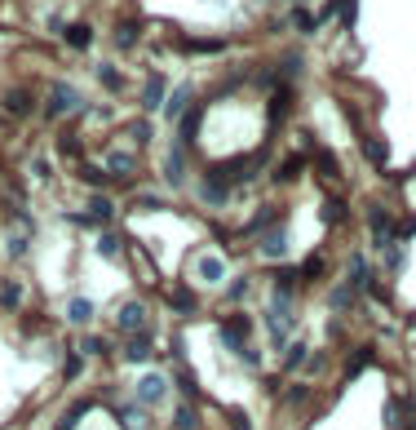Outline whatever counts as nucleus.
<instances>
[{"label":"nucleus","mask_w":416,"mask_h":430,"mask_svg":"<svg viewBox=\"0 0 416 430\" xmlns=\"http://www.w3.org/2000/svg\"><path fill=\"white\" fill-rule=\"evenodd\" d=\"M376 279H381V275L372 271V262L363 257V253H350V257H345V284H350V289H355L359 297L368 293V289L376 284Z\"/></svg>","instance_id":"nucleus-11"},{"label":"nucleus","mask_w":416,"mask_h":430,"mask_svg":"<svg viewBox=\"0 0 416 430\" xmlns=\"http://www.w3.org/2000/svg\"><path fill=\"white\" fill-rule=\"evenodd\" d=\"M199 124H204V107H191V111L177 120V142L186 146V151H191V146H195V138H199Z\"/></svg>","instance_id":"nucleus-22"},{"label":"nucleus","mask_w":416,"mask_h":430,"mask_svg":"<svg viewBox=\"0 0 416 430\" xmlns=\"http://www.w3.org/2000/svg\"><path fill=\"white\" fill-rule=\"evenodd\" d=\"M381 257H386V271L398 275V271H403V262H408V240H394L390 249H381Z\"/></svg>","instance_id":"nucleus-31"},{"label":"nucleus","mask_w":416,"mask_h":430,"mask_svg":"<svg viewBox=\"0 0 416 430\" xmlns=\"http://www.w3.org/2000/svg\"><path fill=\"white\" fill-rule=\"evenodd\" d=\"M230 430H253V422H248L244 412H230Z\"/></svg>","instance_id":"nucleus-52"},{"label":"nucleus","mask_w":416,"mask_h":430,"mask_svg":"<svg viewBox=\"0 0 416 430\" xmlns=\"http://www.w3.org/2000/svg\"><path fill=\"white\" fill-rule=\"evenodd\" d=\"M328 306H332V315H350V310L359 306V293H355V289H350V284H345V279H341V284L328 293Z\"/></svg>","instance_id":"nucleus-23"},{"label":"nucleus","mask_w":416,"mask_h":430,"mask_svg":"<svg viewBox=\"0 0 416 430\" xmlns=\"http://www.w3.org/2000/svg\"><path fill=\"white\" fill-rule=\"evenodd\" d=\"M376 359V346H355V359H345V377H359Z\"/></svg>","instance_id":"nucleus-33"},{"label":"nucleus","mask_w":416,"mask_h":430,"mask_svg":"<svg viewBox=\"0 0 416 430\" xmlns=\"http://www.w3.org/2000/svg\"><path fill=\"white\" fill-rule=\"evenodd\" d=\"M80 178H85L89 182V187H107V169H97V164H80Z\"/></svg>","instance_id":"nucleus-45"},{"label":"nucleus","mask_w":416,"mask_h":430,"mask_svg":"<svg viewBox=\"0 0 416 430\" xmlns=\"http://www.w3.org/2000/svg\"><path fill=\"white\" fill-rule=\"evenodd\" d=\"M5 253H9L13 262H23V257L31 253V236H27V231H13V236L5 240Z\"/></svg>","instance_id":"nucleus-35"},{"label":"nucleus","mask_w":416,"mask_h":430,"mask_svg":"<svg viewBox=\"0 0 416 430\" xmlns=\"http://www.w3.org/2000/svg\"><path fill=\"white\" fill-rule=\"evenodd\" d=\"M80 373H85V355H76V351H71V355L62 359V377H66V382H76Z\"/></svg>","instance_id":"nucleus-44"},{"label":"nucleus","mask_w":416,"mask_h":430,"mask_svg":"<svg viewBox=\"0 0 416 430\" xmlns=\"http://www.w3.org/2000/svg\"><path fill=\"white\" fill-rule=\"evenodd\" d=\"M253 249H257V257H261V262H271V267H275V262H284V257H288V249H292V244H288V226H284V222L271 226V231H266V236L253 244Z\"/></svg>","instance_id":"nucleus-10"},{"label":"nucleus","mask_w":416,"mask_h":430,"mask_svg":"<svg viewBox=\"0 0 416 430\" xmlns=\"http://www.w3.org/2000/svg\"><path fill=\"white\" fill-rule=\"evenodd\" d=\"M195 195H199V204H204V209H226V204H230V195H235V187H230L226 173L218 169V164H213V169L199 178Z\"/></svg>","instance_id":"nucleus-2"},{"label":"nucleus","mask_w":416,"mask_h":430,"mask_svg":"<svg viewBox=\"0 0 416 430\" xmlns=\"http://www.w3.org/2000/svg\"><path fill=\"white\" fill-rule=\"evenodd\" d=\"M186 178H191V151L182 142H173L169 151H164V182H169L173 191L186 187Z\"/></svg>","instance_id":"nucleus-9"},{"label":"nucleus","mask_w":416,"mask_h":430,"mask_svg":"<svg viewBox=\"0 0 416 430\" xmlns=\"http://www.w3.org/2000/svg\"><path fill=\"white\" fill-rule=\"evenodd\" d=\"M124 364H151L155 359V337L151 333H138V337H124V351H120Z\"/></svg>","instance_id":"nucleus-15"},{"label":"nucleus","mask_w":416,"mask_h":430,"mask_svg":"<svg viewBox=\"0 0 416 430\" xmlns=\"http://www.w3.org/2000/svg\"><path fill=\"white\" fill-rule=\"evenodd\" d=\"M292 23L302 27V31H319V23H314V13H306V9H297V13H292Z\"/></svg>","instance_id":"nucleus-50"},{"label":"nucleus","mask_w":416,"mask_h":430,"mask_svg":"<svg viewBox=\"0 0 416 430\" xmlns=\"http://www.w3.org/2000/svg\"><path fill=\"white\" fill-rule=\"evenodd\" d=\"M31 107H36V103H31L27 89H13V93L5 98V111H13V115H31Z\"/></svg>","instance_id":"nucleus-38"},{"label":"nucleus","mask_w":416,"mask_h":430,"mask_svg":"<svg viewBox=\"0 0 416 430\" xmlns=\"http://www.w3.org/2000/svg\"><path fill=\"white\" fill-rule=\"evenodd\" d=\"M191 98H195V89H191V85H177L169 98H164V107H160V111H164V120H169V124H173V120H182V115L191 111Z\"/></svg>","instance_id":"nucleus-18"},{"label":"nucleus","mask_w":416,"mask_h":430,"mask_svg":"<svg viewBox=\"0 0 416 430\" xmlns=\"http://www.w3.org/2000/svg\"><path fill=\"white\" fill-rule=\"evenodd\" d=\"M62 36H66V45H71V49H89V40H93V31H89L85 23H71V27L62 31Z\"/></svg>","instance_id":"nucleus-39"},{"label":"nucleus","mask_w":416,"mask_h":430,"mask_svg":"<svg viewBox=\"0 0 416 430\" xmlns=\"http://www.w3.org/2000/svg\"><path fill=\"white\" fill-rule=\"evenodd\" d=\"M226 279H230V262L222 253L204 249L191 257V289H222Z\"/></svg>","instance_id":"nucleus-1"},{"label":"nucleus","mask_w":416,"mask_h":430,"mask_svg":"<svg viewBox=\"0 0 416 430\" xmlns=\"http://www.w3.org/2000/svg\"><path fill=\"white\" fill-rule=\"evenodd\" d=\"M302 169H306V156H288L275 169V182H297V178H302Z\"/></svg>","instance_id":"nucleus-36"},{"label":"nucleus","mask_w":416,"mask_h":430,"mask_svg":"<svg viewBox=\"0 0 416 430\" xmlns=\"http://www.w3.org/2000/svg\"><path fill=\"white\" fill-rule=\"evenodd\" d=\"M164 400H169V377H164V373H142L138 382H133V404L160 408Z\"/></svg>","instance_id":"nucleus-8"},{"label":"nucleus","mask_w":416,"mask_h":430,"mask_svg":"<svg viewBox=\"0 0 416 430\" xmlns=\"http://www.w3.org/2000/svg\"><path fill=\"white\" fill-rule=\"evenodd\" d=\"M89 222H93V231H107L111 222H115V200H111V195H102V191H93L89 195Z\"/></svg>","instance_id":"nucleus-16"},{"label":"nucleus","mask_w":416,"mask_h":430,"mask_svg":"<svg viewBox=\"0 0 416 430\" xmlns=\"http://www.w3.org/2000/svg\"><path fill=\"white\" fill-rule=\"evenodd\" d=\"M138 36H142L138 23H120V31H115V45H120V49H133V45H138Z\"/></svg>","instance_id":"nucleus-43"},{"label":"nucleus","mask_w":416,"mask_h":430,"mask_svg":"<svg viewBox=\"0 0 416 430\" xmlns=\"http://www.w3.org/2000/svg\"><path fill=\"white\" fill-rule=\"evenodd\" d=\"M129 138L138 142V146H146V142H151V120H133L129 124Z\"/></svg>","instance_id":"nucleus-46"},{"label":"nucleus","mask_w":416,"mask_h":430,"mask_svg":"<svg viewBox=\"0 0 416 430\" xmlns=\"http://www.w3.org/2000/svg\"><path fill=\"white\" fill-rule=\"evenodd\" d=\"M323 275H328V257L323 253H310L306 267H302V284H314V279H323Z\"/></svg>","instance_id":"nucleus-34"},{"label":"nucleus","mask_w":416,"mask_h":430,"mask_svg":"<svg viewBox=\"0 0 416 430\" xmlns=\"http://www.w3.org/2000/svg\"><path fill=\"white\" fill-rule=\"evenodd\" d=\"M102 169H107V178H115V182H129V178H138V151H107V160H102Z\"/></svg>","instance_id":"nucleus-12"},{"label":"nucleus","mask_w":416,"mask_h":430,"mask_svg":"<svg viewBox=\"0 0 416 430\" xmlns=\"http://www.w3.org/2000/svg\"><path fill=\"white\" fill-rule=\"evenodd\" d=\"M310 355H314V351H310L306 342H288V346H284V355H279V373H288V377H292V373H302L306 364H310Z\"/></svg>","instance_id":"nucleus-17"},{"label":"nucleus","mask_w":416,"mask_h":430,"mask_svg":"<svg viewBox=\"0 0 416 430\" xmlns=\"http://www.w3.org/2000/svg\"><path fill=\"white\" fill-rule=\"evenodd\" d=\"M314 400V386H306V382H292L284 395H279V404H284V408H306Z\"/></svg>","instance_id":"nucleus-28"},{"label":"nucleus","mask_w":416,"mask_h":430,"mask_svg":"<svg viewBox=\"0 0 416 430\" xmlns=\"http://www.w3.org/2000/svg\"><path fill=\"white\" fill-rule=\"evenodd\" d=\"M332 5H337V13H341V23H345V27H355V18H359V9H355V5H359V0H332Z\"/></svg>","instance_id":"nucleus-47"},{"label":"nucleus","mask_w":416,"mask_h":430,"mask_svg":"<svg viewBox=\"0 0 416 430\" xmlns=\"http://www.w3.org/2000/svg\"><path fill=\"white\" fill-rule=\"evenodd\" d=\"M368 240H372V249H390V244L398 240V222H394V213L386 204H368Z\"/></svg>","instance_id":"nucleus-4"},{"label":"nucleus","mask_w":416,"mask_h":430,"mask_svg":"<svg viewBox=\"0 0 416 430\" xmlns=\"http://www.w3.org/2000/svg\"><path fill=\"white\" fill-rule=\"evenodd\" d=\"M97 80H102V85H107L111 93H120V89H124V76H120V71H115V67H111V62H102V67H97Z\"/></svg>","instance_id":"nucleus-41"},{"label":"nucleus","mask_w":416,"mask_h":430,"mask_svg":"<svg viewBox=\"0 0 416 430\" xmlns=\"http://www.w3.org/2000/svg\"><path fill=\"white\" fill-rule=\"evenodd\" d=\"M62 315H66V324H71V328H89L93 324V302H89L85 293H76V297H66Z\"/></svg>","instance_id":"nucleus-19"},{"label":"nucleus","mask_w":416,"mask_h":430,"mask_svg":"<svg viewBox=\"0 0 416 430\" xmlns=\"http://www.w3.org/2000/svg\"><path fill=\"white\" fill-rule=\"evenodd\" d=\"M93 249L102 253V257H111V262H115V257L124 253V240H120V236H115V231L107 226V231H97V244H93Z\"/></svg>","instance_id":"nucleus-29"},{"label":"nucleus","mask_w":416,"mask_h":430,"mask_svg":"<svg viewBox=\"0 0 416 430\" xmlns=\"http://www.w3.org/2000/svg\"><path fill=\"white\" fill-rule=\"evenodd\" d=\"M248 293H253V275H230V284H226V302H230V306H239V302H248Z\"/></svg>","instance_id":"nucleus-30"},{"label":"nucleus","mask_w":416,"mask_h":430,"mask_svg":"<svg viewBox=\"0 0 416 430\" xmlns=\"http://www.w3.org/2000/svg\"><path fill=\"white\" fill-rule=\"evenodd\" d=\"M239 359L248 364V368H261V351H257V346H244V351H239Z\"/></svg>","instance_id":"nucleus-51"},{"label":"nucleus","mask_w":416,"mask_h":430,"mask_svg":"<svg viewBox=\"0 0 416 430\" xmlns=\"http://www.w3.org/2000/svg\"><path fill=\"white\" fill-rule=\"evenodd\" d=\"M173 430H199V408L191 404V400H182L177 408H173V422H169Z\"/></svg>","instance_id":"nucleus-27"},{"label":"nucleus","mask_w":416,"mask_h":430,"mask_svg":"<svg viewBox=\"0 0 416 430\" xmlns=\"http://www.w3.org/2000/svg\"><path fill=\"white\" fill-rule=\"evenodd\" d=\"M218 337H222V346L226 351H244L248 346V337H253V315H244V310H235V315H222L218 320Z\"/></svg>","instance_id":"nucleus-6"},{"label":"nucleus","mask_w":416,"mask_h":430,"mask_svg":"<svg viewBox=\"0 0 416 430\" xmlns=\"http://www.w3.org/2000/svg\"><path fill=\"white\" fill-rule=\"evenodd\" d=\"M363 156H368L372 169H386V164H390V146L381 138H372V134H363Z\"/></svg>","instance_id":"nucleus-26"},{"label":"nucleus","mask_w":416,"mask_h":430,"mask_svg":"<svg viewBox=\"0 0 416 430\" xmlns=\"http://www.w3.org/2000/svg\"><path fill=\"white\" fill-rule=\"evenodd\" d=\"M27 302V284L23 279H0V310H18Z\"/></svg>","instance_id":"nucleus-24"},{"label":"nucleus","mask_w":416,"mask_h":430,"mask_svg":"<svg viewBox=\"0 0 416 430\" xmlns=\"http://www.w3.org/2000/svg\"><path fill=\"white\" fill-rule=\"evenodd\" d=\"M76 111H85V98H80V89L66 85V80H54L49 103H44V115H49V120H62V115H76Z\"/></svg>","instance_id":"nucleus-5"},{"label":"nucleus","mask_w":416,"mask_h":430,"mask_svg":"<svg viewBox=\"0 0 416 430\" xmlns=\"http://www.w3.org/2000/svg\"><path fill=\"white\" fill-rule=\"evenodd\" d=\"M80 355H89V359H107V355H111V342H107V337H97V333H89L85 342H80Z\"/></svg>","instance_id":"nucleus-37"},{"label":"nucleus","mask_w":416,"mask_h":430,"mask_svg":"<svg viewBox=\"0 0 416 430\" xmlns=\"http://www.w3.org/2000/svg\"><path fill=\"white\" fill-rule=\"evenodd\" d=\"M319 218H323L328 226H341V222H350V204H345L341 195H328V200H323V213H319Z\"/></svg>","instance_id":"nucleus-25"},{"label":"nucleus","mask_w":416,"mask_h":430,"mask_svg":"<svg viewBox=\"0 0 416 430\" xmlns=\"http://www.w3.org/2000/svg\"><path fill=\"white\" fill-rule=\"evenodd\" d=\"M58 156L71 160V164H80V156H85V151H80V138H76V134H62V138H58Z\"/></svg>","instance_id":"nucleus-40"},{"label":"nucleus","mask_w":416,"mask_h":430,"mask_svg":"<svg viewBox=\"0 0 416 430\" xmlns=\"http://www.w3.org/2000/svg\"><path fill=\"white\" fill-rule=\"evenodd\" d=\"M164 306H169L177 320H191L199 310V289H191V279H173V284L164 289Z\"/></svg>","instance_id":"nucleus-7"},{"label":"nucleus","mask_w":416,"mask_h":430,"mask_svg":"<svg viewBox=\"0 0 416 430\" xmlns=\"http://www.w3.org/2000/svg\"><path fill=\"white\" fill-rule=\"evenodd\" d=\"M186 49H191V54H222V40H186Z\"/></svg>","instance_id":"nucleus-48"},{"label":"nucleus","mask_w":416,"mask_h":430,"mask_svg":"<svg viewBox=\"0 0 416 430\" xmlns=\"http://www.w3.org/2000/svg\"><path fill=\"white\" fill-rule=\"evenodd\" d=\"M164 98H169V80H164V76H146V85H142V111H160Z\"/></svg>","instance_id":"nucleus-21"},{"label":"nucleus","mask_w":416,"mask_h":430,"mask_svg":"<svg viewBox=\"0 0 416 430\" xmlns=\"http://www.w3.org/2000/svg\"><path fill=\"white\" fill-rule=\"evenodd\" d=\"M310 160H314V169H319V178L328 182V187H337V182H341V164H337V156H332L328 146H314Z\"/></svg>","instance_id":"nucleus-20"},{"label":"nucleus","mask_w":416,"mask_h":430,"mask_svg":"<svg viewBox=\"0 0 416 430\" xmlns=\"http://www.w3.org/2000/svg\"><path fill=\"white\" fill-rule=\"evenodd\" d=\"M271 226H279V209H275V204H261V209L253 213V218H248V222L239 226V240H261Z\"/></svg>","instance_id":"nucleus-13"},{"label":"nucleus","mask_w":416,"mask_h":430,"mask_svg":"<svg viewBox=\"0 0 416 430\" xmlns=\"http://www.w3.org/2000/svg\"><path fill=\"white\" fill-rule=\"evenodd\" d=\"M173 386L182 390V400H191V404L199 400V386H195V373H191V368H182V364H177V368H173Z\"/></svg>","instance_id":"nucleus-32"},{"label":"nucleus","mask_w":416,"mask_h":430,"mask_svg":"<svg viewBox=\"0 0 416 430\" xmlns=\"http://www.w3.org/2000/svg\"><path fill=\"white\" fill-rule=\"evenodd\" d=\"M115 328H120L124 337L151 333V306H146L142 297H129V302H120V310H115Z\"/></svg>","instance_id":"nucleus-3"},{"label":"nucleus","mask_w":416,"mask_h":430,"mask_svg":"<svg viewBox=\"0 0 416 430\" xmlns=\"http://www.w3.org/2000/svg\"><path fill=\"white\" fill-rule=\"evenodd\" d=\"M129 262H133V271L142 275V284H146V289H160V267L151 262L146 244H129Z\"/></svg>","instance_id":"nucleus-14"},{"label":"nucleus","mask_w":416,"mask_h":430,"mask_svg":"<svg viewBox=\"0 0 416 430\" xmlns=\"http://www.w3.org/2000/svg\"><path fill=\"white\" fill-rule=\"evenodd\" d=\"M133 209H142V213H160V209H169V200H164V195H151V191H142L138 200H133Z\"/></svg>","instance_id":"nucleus-42"},{"label":"nucleus","mask_w":416,"mask_h":430,"mask_svg":"<svg viewBox=\"0 0 416 430\" xmlns=\"http://www.w3.org/2000/svg\"><path fill=\"white\" fill-rule=\"evenodd\" d=\"M398 187H403V200H408V209L416 213V169H412V173H408L403 182H398Z\"/></svg>","instance_id":"nucleus-49"}]
</instances>
